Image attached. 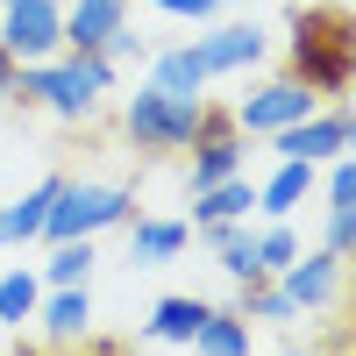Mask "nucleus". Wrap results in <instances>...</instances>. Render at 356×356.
<instances>
[{
  "instance_id": "nucleus-26",
  "label": "nucleus",
  "mask_w": 356,
  "mask_h": 356,
  "mask_svg": "<svg viewBox=\"0 0 356 356\" xmlns=\"http://www.w3.org/2000/svg\"><path fill=\"white\" fill-rule=\"evenodd\" d=\"M15 72H22V65H15V50L0 43V100H15Z\"/></svg>"
},
{
  "instance_id": "nucleus-8",
  "label": "nucleus",
  "mask_w": 356,
  "mask_h": 356,
  "mask_svg": "<svg viewBox=\"0 0 356 356\" xmlns=\"http://www.w3.org/2000/svg\"><path fill=\"white\" fill-rule=\"evenodd\" d=\"M342 264H349V257H335V250H300V257L278 271V292H285L300 314H321V307H335V292H342Z\"/></svg>"
},
{
  "instance_id": "nucleus-19",
  "label": "nucleus",
  "mask_w": 356,
  "mask_h": 356,
  "mask_svg": "<svg viewBox=\"0 0 356 356\" xmlns=\"http://www.w3.org/2000/svg\"><path fill=\"white\" fill-rule=\"evenodd\" d=\"M150 86H164V93H207V65H200V50L193 43H178V50H157L150 57Z\"/></svg>"
},
{
  "instance_id": "nucleus-29",
  "label": "nucleus",
  "mask_w": 356,
  "mask_h": 356,
  "mask_svg": "<svg viewBox=\"0 0 356 356\" xmlns=\"http://www.w3.org/2000/svg\"><path fill=\"white\" fill-rule=\"evenodd\" d=\"M221 8H250V0H221Z\"/></svg>"
},
{
  "instance_id": "nucleus-12",
  "label": "nucleus",
  "mask_w": 356,
  "mask_h": 356,
  "mask_svg": "<svg viewBox=\"0 0 356 356\" xmlns=\"http://www.w3.org/2000/svg\"><path fill=\"white\" fill-rule=\"evenodd\" d=\"M200 243L221 257V271L235 285H257L264 278V264H257V228L250 221H214V228H200Z\"/></svg>"
},
{
  "instance_id": "nucleus-9",
  "label": "nucleus",
  "mask_w": 356,
  "mask_h": 356,
  "mask_svg": "<svg viewBox=\"0 0 356 356\" xmlns=\"http://www.w3.org/2000/svg\"><path fill=\"white\" fill-rule=\"evenodd\" d=\"M193 50H200L207 79H221V72H250L257 57H264V29H257V22H221V29H207Z\"/></svg>"
},
{
  "instance_id": "nucleus-6",
  "label": "nucleus",
  "mask_w": 356,
  "mask_h": 356,
  "mask_svg": "<svg viewBox=\"0 0 356 356\" xmlns=\"http://www.w3.org/2000/svg\"><path fill=\"white\" fill-rule=\"evenodd\" d=\"M321 100H314V86H300V79H271V86H257V93H243L228 114H235V129L243 136H278L285 122H300V114H314Z\"/></svg>"
},
{
  "instance_id": "nucleus-14",
  "label": "nucleus",
  "mask_w": 356,
  "mask_h": 356,
  "mask_svg": "<svg viewBox=\"0 0 356 356\" xmlns=\"http://www.w3.org/2000/svg\"><path fill=\"white\" fill-rule=\"evenodd\" d=\"M250 214H257V178H250V171H235V178H221V186L193 193V228H214V221H250Z\"/></svg>"
},
{
  "instance_id": "nucleus-22",
  "label": "nucleus",
  "mask_w": 356,
  "mask_h": 356,
  "mask_svg": "<svg viewBox=\"0 0 356 356\" xmlns=\"http://www.w3.org/2000/svg\"><path fill=\"white\" fill-rule=\"evenodd\" d=\"M86 271H93V235H79V243H50L43 285H86Z\"/></svg>"
},
{
  "instance_id": "nucleus-21",
  "label": "nucleus",
  "mask_w": 356,
  "mask_h": 356,
  "mask_svg": "<svg viewBox=\"0 0 356 356\" xmlns=\"http://www.w3.org/2000/svg\"><path fill=\"white\" fill-rule=\"evenodd\" d=\"M36 300H43V278L36 271H8V278H0V328L36 321Z\"/></svg>"
},
{
  "instance_id": "nucleus-15",
  "label": "nucleus",
  "mask_w": 356,
  "mask_h": 356,
  "mask_svg": "<svg viewBox=\"0 0 356 356\" xmlns=\"http://www.w3.org/2000/svg\"><path fill=\"white\" fill-rule=\"evenodd\" d=\"M193 243V221H129V264L150 271V264H171Z\"/></svg>"
},
{
  "instance_id": "nucleus-23",
  "label": "nucleus",
  "mask_w": 356,
  "mask_h": 356,
  "mask_svg": "<svg viewBox=\"0 0 356 356\" xmlns=\"http://www.w3.org/2000/svg\"><path fill=\"white\" fill-rule=\"evenodd\" d=\"M300 257V235H292L285 221H271V228H257V264H264V278H278L285 264Z\"/></svg>"
},
{
  "instance_id": "nucleus-1",
  "label": "nucleus",
  "mask_w": 356,
  "mask_h": 356,
  "mask_svg": "<svg viewBox=\"0 0 356 356\" xmlns=\"http://www.w3.org/2000/svg\"><path fill=\"white\" fill-rule=\"evenodd\" d=\"M107 93H114V57H100V50H57L43 65L15 72V100L57 114V122H93Z\"/></svg>"
},
{
  "instance_id": "nucleus-7",
  "label": "nucleus",
  "mask_w": 356,
  "mask_h": 356,
  "mask_svg": "<svg viewBox=\"0 0 356 356\" xmlns=\"http://www.w3.org/2000/svg\"><path fill=\"white\" fill-rule=\"evenodd\" d=\"M271 150H278V157H300V164L342 157V150H349V107H314V114H300V122H285V129L271 136Z\"/></svg>"
},
{
  "instance_id": "nucleus-25",
  "label": "nucleus",
  "mask_w": 356,
  "mask_h": 356,
  "mask_svg": "<svg viewBox=\"0 0 356 356\" xmlns=\"http://www.w3.org/2000/svg\"><path fill=\"white\" fill-rule=\"evenodd\" d=\"M157 15H178V22H214L221 15V0H150Z\"/></svg>"
},
{
  "instance_id": "nucleus-28",
  "label": "nucleus",
  "mask_w": 356,
  "mask_h": 356,
  "mask_svg": "<svg viewBox=\"0 0 356 356\" xmlns=\"http://www.w3.org/2000/svg\"><path fill=\"white\" fill-rule=\"evenodd\" d=\"M278 356H342V349H278Z\"/></svg>"
},
{
  "instance_id": "nucleus-2",
  "label": "nucleus",
  "mask_w": 356,
  "mask_h": 356,
  "mask_svg": "<svg viewBox=\"0 0 356 356\" xmlns=\"http://www.w3.org/2000/svg\"><path fill=\"white\" fill-rule=\"evenodd\" d=\"M349 72H356L349 15L342 8H300L292 15V79L314 86V100H335V93H349Z\"/></svg>"
},
{
  "instance_id": "nucleus-13",
  "label": "nucleus",
  "mask_w": 356,
  "mask_h": 356,
  "mask_svg": "<svg viewBox=\"0 0 356 356\" xmlns=\"http://www.w3.org/2000/svg\"><path fill=\"white\" fill-rule=\"evenodd\" d=\"M314 178H321V164H300V157H278V171L257 186V214H271V221H285L292 207H307L314 200Z\"/></svg>"
},
{
  "instance_id": "nucleus-20",
  "label": "nucleus",
  "mask_w": 356,
  "mask_h": 356,
  "mask_svg": "<svg viewBox=\"0 0 356 356\" xmlns=\"http://www.w3.org/2000/svg\"><path fill=\"white\" fill-rule=\"evenodd\" d=\"M250 321V328H292V321H300V307L285 300L278 292V278H257V285H243V307H235Z\"/></svg>"
},
{
  "instance_id": "nucleus-10",
  "label": "nucleus",
  "mask_w": 356,
  "mask_h": 356,
  "mask_svg": "<svg viewBox=\"0 0 356 356\" xmlns=\"http://www.w3.org/2000/svg\"><path fill=\"white\" fill-rule=\"evenodd\" d=\"M36 321H43V335L57 349H72L79 335H93V292H86V285H50L36 300Z\"/></svg>"
},
{
  "instance_id": "nucleus-27",
  "label": "nucleus",
  "mask_w": 356,
  "mask_h": 356,
  "mask_svg": "<svg viewBox=\"0 0 356 356\" xmlns=\"http://www.w3.org/2000/svg\"><path fill=\"white\" fill-rule=\"evenodd\" d=\"M79 356H122V342H86L79 335Z\"/></svg>"
},
{
  "instance_id": "nucleus-17",
  "label": "nucleus",
  "mask_w": 356,
  "mask_h": 356,
  "mask_svg": "<svg viewBox=\"0 0 356 356\" xmlns=\"http://www.w3.org/2000/svg\"><path fill=\"white\" fill-rule=\"evenodd\" d=\"M186 349H200V356H250V321L235 314V307H207L200 335H193Z\"/></svg>"
},
{
  "instance_id": "nucleus-24",
  "label": "nucleus",
  "mask_w": 356,
  "mask_h": 356,
  "mask_svg": "<svg viewBox=\"0 0 356 356\" xmlns=\"http://www.w3.org/2000/svg\"><path fill=\"white\" fill-rule=\"evenodd\" d=\"M349 243H356V200H328V250L349 257Z\"/></svg>"
},
{
  "instance_id": "nucleus-16",
  "label": "nucleus",
  "mask_w": 356,
  "mask_h": 356,
  "mask_svg": "<svg viewBox=\"0 0 356 356\" xmlns=\"http://www.w3.org/2000/svg\"><path fill=\"white\" fill-rule=\"evenodd\" d=\"M57 186H65V178H36V186H29L15 207H0V243H36L50 200H57Z\"/></svg>"
},
{
  "instance_id": "nucleus-11",
  "label": "nucleus",
  "mask_w": 356,
  "mask_h": 356,
  "mask_svg": "<svg viewBox=\"0 0 356 356\" xmlns=\"http://www.w3.org/2000/svg\"><path fill=\"white\" fill-rule=\"evenodd\" d=\"M122 22H129V0H65V50H107Z\"/></svg>"
},
{
  "instance_id": "nucleus-3",
  "label": "nucleus",
  "mask_w": 356,
  "mask_h": 356,
  "mask_svg": "<svg viewBox=\"0 0 356 356\" xmlns=\"http://www.w3.org/2000/svg\"><path fill=\"white\" fill-rule=\"evenodd\" d=\"M136 221V200L129 186H100V178H65L43 214V243H79V235H100V228H129Z\"/></svg>"
},
{
  "instance_id": "nucleus-18",
  "label": "nucleus",
  "mask_w": 356,
  "mask_h": 356,
  "mask_svg": "<svg viewBox=\"0 0 356 356\" xmlns=\"http://www.w3.org/2000/svg\"><path fill=\"white\" fill-rule=\"evenodd\" d=\"M200 321H207V300H193V292H171V300L150 307V342H193L200 335Z\"/></svg>"
},
{
  "instance_id": "nucleus-5",
  "label": "nucleus",
  "mask_w": 356,
  "mask_h": 356,
  "mask_svg": "<svg viewBox=\"0 0 356 356\" xmlns=\"http://www.w3.org/2000/svg\"><path fill=\"white\" fill-rule=\"evenodd\" d=\"M0 43L15 65H43L65 50V0H0Z\"/></svg>"
},
{
  "instance_id": "nucleus-4",
  "label": "nucleus",
  "mask_w": 356,
  "mask_h": 356,
  "mask_svg": "<svg viewBox=\"0 0 356 356\" xmlns=\"http://www.w3.org/2000/svg\"><path fill=\"white\" fill-rule=\"evenodd\" d=\"M200 100L193 93H164V86H143V93H129V107H122V129H129L136 150L178 157V150H193V136H200Z\"/></svg>"
}]
</instances>
